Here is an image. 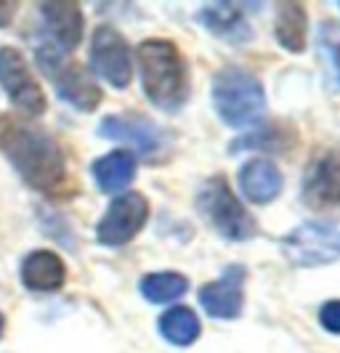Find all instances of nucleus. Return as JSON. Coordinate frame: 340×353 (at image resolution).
I'll list each match as a JSON object with an SVG mask.
<instances>
[{
    "instance_id": "9",
    "label": "nucleus",
    "mask_w": 340,
    "mask_h": 353,
    "mask_svg": "<svg viewBox=\"0 0 340 353\" xmlns=\"http://www.w3.org/2000/svg\"><path fill=\"white\" fill-rule=\"evenodd\" d=\"M0 85L6 90V96L14 101V106H19L24 114L37 117L46 112V93L32 77L24 56L11 46L0 48Z\"/></svg>"
},
{
    "instance_id": "8",
    "label": "nucleus",
    "mask_w": 340,
    "mask_h": 353,
    "mask_svg": "<svg viewBox=\"0 0 340 353\" xmlns=\"http://www.w3.org/2000/svg\"><path fill=\"white\" fill-rule=\"evenodd\" d=\"M90 70L112 88H128L133 80V59L126 37L114 27H99L90 37Z\"/></svg>"
},
{
    "instance_id": "13",
    "label": "nucleus",
    "mask_w": 340,
    "mask_h": 353,
    "mask_svg": "<svg viewBox=\"0 0 340 353\" xmlns=\"http://www.w3.org/2000/svg\"><path fill=\"white\" fill-rule=\"evenodd\" d=\"M237 183H239V192L248 196L252 205H269L282 194L285 178H282V170L277 168V162L252 157L239 168Z\"/></svg>"
},
{
    "instance_id": "25",
    "label": "nucleus",
    "mask_w": 340,
    "mask_h": 353,
    "mask_svg": "<svg viewBox=\"0 0 340 353\" xmlns=\"http://www.w3.org/2000/svg\"><path fill=\"white\" fill-rule=\"evenodd\" d=\"M338 8H340V6H338Z\"/></svg>"
},
{
    "instance_id": "16",
    "label": "nucleus",
    "mask_w": 340,
    "mask_h": 353,
    "mask_svg": "<svg viewBox=\"0 0 340 353\" xmlns=\"http://www.w3.org/2000/svg\"><path fill=\"white\" fill-rule=\"evenodd\" d=\"M199 21L205 24L208 32H213L215 37L226 40V43H248L252 37V27L248 24L245 14L232 6V3H213V6H205L199 11Z\"/></svg>"
},
{
    "instance_id": "21",
    "label": "nucleus",
    "mask_w": 340,
    "mask_h": 353,
    "mask_svg": "<svg viewBox=\"0 0 340 353\" xmlns=\"http://www.w3.org/2000/svg\"><path fill=\"white\" fill-rule=\"evenodd\" d=\"M317 48L327 59L332 77L340 83V27L335 21H324L319 27V40H317Z\"/></svg>"
},
{
    "instance_id": "7",
    "label": "nucleus",
    "mask_w": 340,
    "mask_h": 353,
    "mask_svg": "<svg viewBox=\"0 0 340 353\" xmlns=\"http://www.w3.org/2000/svg\"><path fill=\"white\" fill-rule=\"evenodd\" d=\"M146 218H149L146 196L139 192H126V194L114 196L107 212L101 215V221L96 226V239L107 248L128 245L143 229Z\"/></svg>"
},
{
    "instance_id": "5",
    "label": "nucleus",
    "mask_w": 340,
    "mask_h": 353,
    "mask_svg": "<svg viewBox=\"0 0 340 353\" xmlns=\"http://www.w3.org/2000/svg\"><path fill=\"white\" fill-rule=\"evenodd\" d=\"M197 212L202 221L218 231L223 239L245 242L258 234V223L250 215V210L234 196L232 186L223 176L208 178L197 192Z\"/></svg>"
},
{
    "instance_id": "14",
    "label": "nucleus",
    "mask_w": 340,
    "mask_h": 353,
    "mask_svg": "<svg viewBox=\"0 0 340 353\" xmlns=\"http://www.w3.org/2000/svg\"><path fill=\"white\" fill-rule=\"evenodd\" d=\"M54 80L56 93L72 104L80 112H93L96 106L101 104V88L90 80V74L83 67H72V64H61L59 70H54L48 74Z\"/></svg>"
},
{
    "instance_id": "24",
    "label": "nucleus",
    "mask_w": 340,
    "mask_h": 353,
    "mask_svg": "<svg viewBox=\"0 0 340 353\" xmlns=\"http://www.w3.org/2000/svg\"><path fill=\"white\" fill-rule=\"evenodd\" d=\"M3 327H6V319H3V314H0V335H3Z\"/></svg>"
},
{
    "instance_id": "3",
    "label": "nucleus",
    "mask_w": 340,
    "mask_h": 353,
    "mask_svg": "<svg viewBox=\"0 0 340 353\" xmlns=\"http://www.w3.org/2000/svg\"><path fill=\"white\" fill-rule=\"evenodd\" d=\"M210 99L215 114L229 128H248L258 123L266 109V93L261 80L242 67H223L215 72Z\"/></svg>"
},
{
    "instance_id": "2",
    "label": "nucleus",
    "mask_w": 340,
    "mask_h": 353,
    "mask_svg": "<svg viewBox=\"0 0 340 353\" xmlns=\"http://www.w3.org/2000/svg\"><path fill=\"white\" fill-rule=\"evenodd\" d=\"M146 99L162 112H179L189 99V70L176 43L152 37L136 51Z\"/></svg>"
},
{
    "instance_id": "4",
    "label": "nucleus",
    "mask_w": 340,
    "mask_h": 353,
    "mask_svg": "<svg viewBox=\"0 0 340 353\" xmlns=\"http://www.w3.org/2000/svg\"><path fill=\"white\" fill-rule=\"evenodd\" d=\"M40 11V32L35 37L37 64L46 74L59 70L67 53L77 48L83 37V14L77 3H43Z\"/></svg>"
},
{
    "instance_id": "11",
    "label": "nucleus",
    "mask_w": 340,
    "mask_h": 353,
    "mask_svg": "<svg viewBox=\"0 0 340 353\" xmlns=\"http://www.w3.org/2000/svg\"><path fill=\"white\" fill-rule=\"evenodd\" d=\"M303 202L314 210L340 208V154L327 152L311 159L303 176Z\"/></svg>"
},
{
    "instance_id": "10",
    "label": "nucleus",
    "mask_w": 340,
    "mask_h": 353,
    "mask_svg": "<svg viewBox=\"0 0 340 353\" xmlns=\"http://www.w3.org/2000/svg\"><path fill=\"white\" fill-rule=\"evenodd\" d=\"M245 265H229L215 282L199 290V305L213 319H237L245 305Z\"/></svg>"
},
{
    "instance_id": "18",
    "label": "nucleus",
    "mask_w": 340,
    "mask_h": 353,
    "mask_svg": "<svg viewBox=\"0 0 340 353\" xmlns=\"http://www.w3.org/2000/svg\"><path fill=\"white\" fill-rule=\"evenodd\" d=\"M306 32H308V17L301 3H279L277 6V21H274V37L279 46L290 53H301L306 48Z\"/></svg>"
},
{
    "instance_id": "15",
    "label": "nucleus",
    "mask_w": 340,
    "mask_h": 353,
    "mask_svg": "<svg viewBox=\"0 0 340 353\" xmlns=\"http://www.w3.org/2000/svg\"><path fill=\"white\" fill-rule=\"evenodd\" d=\"M67 279V265L51 250H35L21 261V284L32 292H56Z\"/></svg>"
},
{
    "instance_id": "19",
    "label": "nucleus",
    "mask_w": 340,
    "mask_h": 353,
    "mask_svg": "<svg viewBox=\"0 0 340 353\" xmlns=\"http://www.w3.org/2000/svg\"><path fill=\"white\" fill-rule=\"evenodd\" d=\"M160 327V335L170 343V345H179V348H186L192 345L199 337L202 327H199V319L192 308L186 305H176V308H168L165 314L157 321Z\"/></svg>"
},
{
    "instance_id": "17",
    "label": "nucleus",
    "mask_w": 340,
    "mask_h": 353,
    "mask_svg": "<svg viewBox=\"0 0 340 353\" xmlns=\"http://www.w3.org/2000/svg\"><path fill=\"white\" fill-rule=\"evenodd\" d=\"M90 173H93L101 192H107V194L123 192L136 176V157L128 149H114V152L96 159Z\"/></svg>"
},
{
    "instance_id": "1",
    "label": "nucleus",
    "mask_w": 340,
    "mask_h": 353,
    "mask_svg": "<svg viewBox=\"0 0 340 353\" xmlns=\"http://www.w3.org/2000/svg\"><path fill=\"white\" fill-rule=\"evenodd\" d=\"M0 152L14 165L27 186L37 192H56L67 178L64 152L43 128L0 114Z\"/></svg>"
},
{
    "instance_id": "6",
    "label": "nucleus",
    "mask_w": 340,
    "mask_h": 353,
    "mask_svg": "<svg viewBox=\"0 0 340 353\" xmlns=\"http://www.w3.org/2000/svg\"><path fill=\"white\" fill-rule=\"evenodd\" d=\"M282 255L298 268H317L340 258L338 221H306L279 242Z\"/></svg>"
},
{
    "instance_id": "23",
    "label": "nucleus",
    "mask_w": 340,
    "mask_h": 353,
    "mask_svg": "<svg viewBox=\"0 0 340 353\" xmlns=\"http://www.w3.org/2000/svg\"><path fill=\"white\" fill-rule=\"evenodd\" d=\"M14 11H17V3H0V27L11 24V19H14Z\"/></svg>"
},
{
    "instance_id": "20",
    "label": "nucleus",
    "mask_w": 340,
    "mask_h": 353,
    "mask_svg": "<svg viewBox=\"0 0 340 353\" xmlns=\"http://www.w3.org/2000/svg\"><path fill=\"white\" fill-rule=\"evenodd\" d=\"M143 301L149 303H173L189 290V279L176 271H160V274H146L139 284Z\"/></svg>"
},
{
    "instance_id": "22",
    "label": "nucleus",
    "mask_w": 340,
    "mask_h": 353,
    "mask_svg": "<svg viewBox=\"0 0 340 353\" xmlns=\"http://www.w3.org/2000/svg\"><path fill=\"white\" fill-rule=\"evenodd\" d=\"M319 324L330 335H340V301H327L319 308Z\"/></svg>"
},
{
    "instance_id": "12",
    "label": "nucleus",
    "mask_w": 340,
    "mask_h": 353,
    "mask_svg": "<svg viewBox=\"0 0 340 353\" xmlns=\"http://www.w3.org/2000/svg\"><path fill=\"white\" fill-rule=\"evenodd\" d=\"M99 136H104L109 141L128 143L143 157L157 154L162 146V130L154 123H149L146 117H139V114H130V117L109 114L99 125Z\"/></svg>"
}]
</instances>
